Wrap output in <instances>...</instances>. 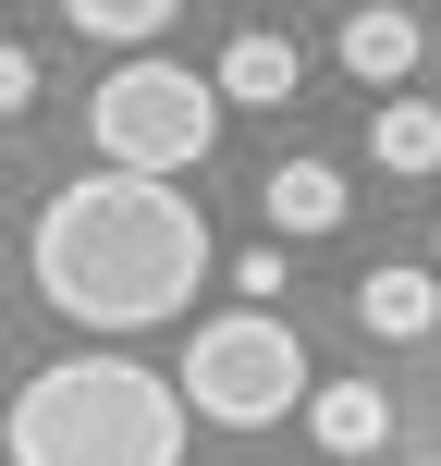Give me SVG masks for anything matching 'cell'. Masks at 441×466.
<instances>
[{
  "instance_id": "cell-4",
  "label": "cell",
  "mask_w": 441,
  "mask_h": 466,
  "mask_svg": "<svg viewBox=\"0 0 441 466\" xmlns=\"http://www.w3.org/2000/svg\"><path fill=\"white\" fill-rule=\"evenodd\" d=\"M172 393H185L209 430H270V418L306 405V344L270 319V307H233V319H209V331L185 344Z\"/></svg>"
},
{
  "instance_id": "cell-2",
  "label": "cell",
  "mask_w": 441,
  "mask_h": 466,
  "mask_svg": "<svg viewBox=\"0 0 441 466\" xmlns=\"http://www.w3.org/2000/svg\"><path fill=\"white\" fill-rule=\"evenodd\" d=\"M0 466H185V393L135 356H62L25 380Z\"/></svg>"
},
{
  "instance_id": "cell-7",
  "label": "cell",
  "mask_w": 441,
  "mask_h": 466,
  "mask_svg": "<svg viewBox=\"0 0 441 466\" xmlns=\"http://www.w3.org/2000/svg\"><path fill=\"white\" fill-rule=\"evenodd\" d=\"M295 37H270V25H257V37H233L221 49V74H209V86H221V111H270V98H295Z\"/></svg>"
},
{
  "instance_id": "cell-14",
  "label": "cell",
  "mask_w": 441,
  "mask_h": 466,
  "mask_svg": "<svg viewBox=\"0 0 441 466\" xmlns=\"http://www.w3.org/2000/svg\"><path fill=\"white\" fill-rule=\"evenodd\" d=\"M429 270H441V258H429Z\"/></svg>"
},
{
  "instance_id": "cell-10",
  "label": "cell",
  "mask_w": 441,
  "mask_h": 466,
  "mask_svg": "<svg viewBox=\"0 0 441 466\" xmlns=\"http://www.w3.org/2000/svg\"><path fill=\"white\" fill-rule=\"evenodd\" d=\"M368 160H380V172H441V111H429V98L368 111Z\"/></svg>"
},
{
  "instance_id": "cell-12",
  "label": "cell",
  "mask_w": 441,
  "mask_h": 466,
  "mask_svg": "<svg viewBox=\"0 0 441 466\" xmlns=\"http://www.w3.org/2000/svg\"><path fill=\"white\" fill-rule=\"evenodd\" d=\"M25 98H37V49H13V37H0V123H13Z\"/></svg>"
},
{
  "instance_id": "cell-3",
  "label": "cell",
  "mask_w": 441,
  "mask_h": 466,
  "mask_svg": "<svg viewBox=\"0 0 441 466\" xmlns=\"http://www.w3.org/2000/svg\"><path fill=\"white\" fill-rule=\"evenodd\" d=\"M86 136H98V172L172 185V172H196L221 147V86L196 62H123V74H98Z\"/></svg>"
},
{
  "instance_id": "cell-13",
  "label": "cell",
  "mask_w": 441,
  "mask_h": 466,
  "mask_svg": "<svg viewBox=\"0 0 441 466\" xmlns=\"http://www.w3.org/2000/svg\"><path fill=\"white\" fill-rule=\"evenodd\" d=\"M417 466H441V454H417Z\"/></svg>"
},
{
  "instance_id": "cell-8",
  "label": "cell",
  "mask_w": 441,
  "mask_h": 466,
  "mask_svg": "<svg viewBox=\"0 0 441 466\" xmlns=\"http://www.w3.org/2000/svg\"><path fill=\"white\" fill-rule=\"evenodd\" d=\"M257 209H270V233H344V172L331 160H282L257 185Z\"/></svg>"
},
{
  "instance_id": "cell-1",
  "label": "cell",
  "mask_w": 441,
  "mask_h": 466,
  "mask_svg": "<svg viewBox=\"0 0 441 466\" xmlns=\"http://www.w3.org/2000/svg\"><path fill=\"white\" fill-rule=\"evenodd\" d=\"M209 282V221L185 185H135V172H74L37 209V295L74 331H160Z\"/></svg>"
},
{
  "instance_id": "cell-9",
  "label": "cell",
  "mask_w": 441,
  "mask_h": 466,
  "mask_svg": "<svg viewBox=\"0 0 441 466\" xmlns=\"http://www.w3.org/2000/svg\"><path fill=\"white\" fill-rule=\"evenodd\" d=\"M344 74H368V86H405V74H417V13L368 0V13L344 25Z\"/></svg>"
},
{
  "instance_id": "cell-5",
  "label": "cell",
  "mask_w": 441,
  "mask_h": 466,
  "mask_svg": "<svg viewBox=\"0 0 441 466\" xmlns=\"http://www.w3.org/2000/svg\"><path fill=\"white\" fill-rule=\"evenodd\" d=\"M356 319H368L380 344H429V331H441V270H405V258H380V270L356 282Z\"/></svg>"
},
{
  "instance_id": "cell-6",
  "label": "cell",
  "mask_w": 441,
  "mask_h": 466,
  "mask_svg": "<svg viewBox=\"0 0 441 466\" xmlns=\"http://www.w3.org/2000/svg\"><path fill=\"white\" fill-rule=\"evenodd\" d=\"M306 430H319V454H380L393 442V405L368 380H306Z\"/></svg>"
},
{
  "instance_id": "cell-11",
  "label": "cell",
  "mask_w": 441,
  "mask_h": 466,
  "mask_svg": "<svg viewBox=\"0 0 441 466\" xmlns=\"http://www.w3.org/2000/svg\"><path fill=\"white\" fill-rule=\"evenodd\" d=\"M172 13H185V0H62V25H74V37H111V49H147Z\"/></svg>"
}]
</instances>
